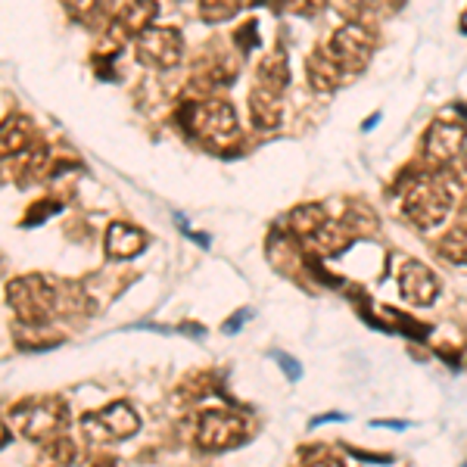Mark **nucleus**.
<instances>
[{
	"mask_svg": "<svg viewBox=\"0 0 467 467\" xmlns=\"http://www.w3.org/2000/svg\"><path fill=\"white\" fill-rule=\"evenodd\" d=\"M178 122L193 140H200L202 147H213V150L231 147L240 138L237 109L228 100H218V97L187 100L178 109Z\"/></svg>",
	"mask_w": 467,
	"mask_h": 467,
	"instance_id": "nucleus-1",
	"label": "nucleus"
},
{
	"mask_svg": "<svg viewBox=\"0 0 467 467\" xmlns=\"http://www.w3.org/2000/svg\"><path fill=\"white\" fill-rule=\"evenodd\" d=\"M327 224H330V215L324 213L321 206H296L287 215V231L296 234L299 244H303L308 253H312V246L318 244V237L324 234Z\"/></svg>",
	"mask_w": 467,
	"mask_h": 467,
	"instance_id": "nucleus-13",
	"label": "nucleus"
},
{
	"mask_svg": "<svg viewBox=\"0 0 467 467\" xmlns=\"http://www.w3.org/2000/svg\"><path fill=\"white\" fill-rule=\"evenodd\" d=\"M72 290L59 287L57 281L44 275H22L16 281L6 284V306L13 308V315L22 321V324H47L54 321L57 315H63L66 308V296Z\"/></svg>",
	"mask_w": 467,
	"mask_h": 467,
	"instance_id": "nucleus-3",
	"label": "nucleus"
},
{
	"mask_svg": "<svg viewBox=\"0 0 467 467\" xmlns=\"http://www.w3.org/2000/svg\"><path fill=\"white\" fill-rule=\"evenodd\" d=\"M10 414H13L16 431L26 436V440L41 442V446L63 433L66 424H69V405H66V399H59V396L26 399V402H19Z\"/></svg>",
	"mask_w": 467,
	"mask_h": 467,
	"instance_id": "nucleus-4",
	"label": "nucleus"
},
{
	"mask_svg": "<svg viewBox=\"0 0 467 467\" xmlns=\"http://www.w3.org/2000/svg\"><path fill=\"white\" fill-rule=\"evenodd\" d=\"M156 13H160V4H156V0H128L109 22V41H116V47H119V44L144 35L147 28L153 26Z\"/></svg>",
	"mask_w": 467,
	"mask_h": 467,
	"instance_id": "nucleus-10",
	"label": "nucleus"
},
{
	"mask_svg": "<svg viewBox=\"0 0 467 467\" xmlns=\"http://www.w3.org/2000/svg\"><path fill=\"white\" fill-rule=\"evenodd\" d=\"M134 57L147 69H175L184 57V41L175 28H156L150 26L144 35L134 37Z\"/></svg>",
	"mask_w": 467,
	"mask_h": 467,
	"instance_id": "nucleus-9",
	"label": "nucleus"
},
{
	"mask_svg": "<svg viewBox=\"0 0 467 467\" xmlns=\"http://www.w3.org/2000/svg\"><path fill=\"white\" fill-rule=\"evenodd\" d=\"M402 213L405 218L420 231H431L436 224L446 222V215L451 213V184L446 175H440L436 169L427 171H411L409 184L402 187Z\"/></svg>",
	"mask_w": 467,
	"mask_h": 467,
	"instance_id": "nucleus-2",
	"label": "nucleus"
},
{
	"mask_svg": "<svg viewBox=\"0 0 467 467\" xmlns=\"http://www.w3.org/2000/svg\"><path fill=\"white\" fill-rule=\"evenodd\" d=\"M147 246V234L134 224L116 222L107 231V255L109 259H134L138 253H144Z\"/></svg>",
	"mask_w": 467,
	"mask_h": 467,
	"instance_id": "nucleus-16",
	"label": "nucleus"
},
{
	"mask_svg": "<svg viewBox=\"0 0 467 467\" xmlns=\"http://www.w3.org/2000/svg\"><path fill=\"white\" fill-rule=\"evenodd\" d=\"M277 358H281L284 371H290V380H299V378H303V371H299V368H296V361L287 358V356H277Z\"/></svg>",
	"mask_w": 467,
	"mask_h": 467,
	"instance_id": "nucleus-27",
	"label": "nucleus"
},
{
	"mask_svg": "<svg viewBox=\"0 0 467 467\" xmlns=\"http://www.w3.org/2000/svg\"><path fill=\"white\" fill-rule=\"evenodd\" d=\"M47 213H59V202L57 200H44L41 206H32V209H28V218L22 224L28 228V224H35V222H44Z\"/></svg>",
	"mask_w": 467,
	"mask_h": 467,
	"instance_id": "nucleus-24",
	"label": "nucleus"
},
{
	"mask_svg": "<svg viewBox=\"0 0 467 467\" xmlns=\"http://www.w3.org/2000/svg\"><path fill=\"white\" fill-rule=\"evenodd\" d=\"M63 4V10L69 13L75 22H81V26H100L103 19V4L100 0H59Z\"/></svg>",
	"mask_w": 467,
	"mask_h": 467,
	"instance_id": "nucleus-18",
	"label": "nucleus"
},
{
	"mask_svg": "<svg viewBox=\"0 0 467 467\" xmlns=\"http://www.w3.org/2000/svg\"><path fill=\"white\" fill-rule=\"evenodd\" d=\"M303 458H308V462H315V464H340V455H334V451H327V449H308L303 451Z\"/></svg>",
	"mask_w": 467,
	"mask_h": 467,
	"instance_id": "nucleus-25",
	"label": "nucleus"
},
{
	"mask_svg": "<svg viewBox=\"0 0 467 467\" xmlns=\"http://www.w3.org/2000/svg\"><path fill=\"white\" fill-rule=\"evenodd\" d=\"M259 41H262V37H259V22H255V19H246L244 26L234 32V44H237L244 54H250V50L259 47Z\"/></svg>",
	"mask_w": 467,
	"mask_h": 467,
	"instance_id": "nucleus-23",
	"label": "nucleus"
},
{
	"mask_svg": "<svg viewBox=\"0 0 467 467\" xmlns=\"http://www.w3.org/2000/svg\"><path fill=\"white\" fill-rule=\"evenodd\" d=\"M402 4H405V0H389V6H393V10H399Z\"/></svg>",
	"mask_w": 467,
	"mask_h": 467,
	"instance_id": "nucleus-29",
	"label": "nucleus"
},
{
	"mask_svg": "<svg viewBox=\"0 0 467 467\" xmlns=\"http://www.w3.org/2000/svg\"><path fill=\"white\" fill-rule=\"evenodd\" d=\"M246 0H200V16L206 22H228L244 10Z\"/></svg>",
	"mask_w": 467,
	"mask_h": 467,
	"instance_id": "nucleus-20",
	"label": "nucleus"
},
{
	"mask_svg": "<svg viewBox=\"0 0 467 467\" xmlns=\"http://www.w3.org/2000/svg\"><path fill=\"white\" fill-rule=\"evenodd\" d=\"M37 144V128L28 116H13L4 122V131H0V153L4 160L10 156H22L28 153Z\"/></svg>",
	"mask_w": 467,
	"mask_h": 467,
	"instance_id": "nucleus-15",
	"label": "nucleus"
},
{
	"mask_svg": "<svg viewBox=\"0 0 467 467\" xmlns=\"http://www.w3.org/2000/svg\"><path fill=\"white\" fill-rule=\"evenodd\" d=\"M255 85L275 88V90H281V94H284V88L290 85V59H287V50L275 47L271 54L262 57L259 69H255Z\"/></svg>",
	"mask_w": 467,
	"mask_h": 467,
	"instance_id": "nucleus-17",
	"label": "nucleus"
},
{
	"mask_svg": "<svg viewBox=\"0 0 467 467\" xmlns=\"http://www.w3.org/2000/svg\"><path fill=\"white\" fill-rule=\"evenodd\" d=\"M462 181L467 184V156H464V162H462Z\"/></svg>",
	"mask_w": 467,
	"mask_h": 467,
	"instance_id": "nucleus-28",
	"label": "nucleus"
},
{
	"mask_svg": "<svg viewBox=\"0 0 467 467\" xmlns=\"http://www.w3.org/2000/svg\"><path fill=\"white\" fill-rule=\"evenodd\" d=\"M440 255H446L455 265H467V224L440 240Z\"/></svg>",
	"mask_w": 467,
	"mask_h": 467,
	"instance_id": "nucleus-21",
	"label": "nucleus"
},
{
	"mask_svg": "<svg viewBox=\"0 0 467 467\" xmlns=\"http://www.w3.org/2000/svg\"><path fill=\"white\" fill-rule=\"evenodd\" d=\"M327 54L340 63L343 72H361L368 63H371L374 54V35L368 32L358 22H346V26L337 28L327 41Z\"/></svg>",
	"mask_w": 467,
	"mask_h": 467,
	"instance_id": "nucleus-8",
	"label": "nucleus"
},
{
	"mask_svg": "<svg viewBox=\"0 0 467 467\" xmlns=\"http://www.w3.org/2000/svg\"><path fill=\"white\" fill-rule=\"evenodd\" d=\"M371 6H374V0H346V13H349V16H365Z\"/></svg>",
	"mask_w": 467,
	"mask_h": 467,
	"instance_id": "nucleus-26",
	"label": "nucleus"
},
{
	"mask_svg": "<svg viewBox=\"0 0 467 467\" xmlns=\"http://www.w3.org/2000/svg\"><path fill=\"white\" fill-rule=\"evenodd\" d=\"M246 424L237 411L206 409L197 418V446L202 451H228L244 440Z\"/></svg>",
	"mask_w": 467,
	"mask_h": 467,
	"instance_id": "nucleus-7",
	"label": "nucleus"
},
{
	"mask_svg": "<svg viewBox=\"0 0 467 467\" xmlns=\"http://www.w3.org/2000/svg\"><path fill=\"white\" fill-rule=\"evenodd\" d=\"M306 78H308V88H312L315 94H330V90L340 88L343 69H340V63L327 54V47H321V50H315V54H308Z\"/></svg>",
	"mask_w": 467,
	"mask_h": 467,
	"instance_id": "nucleus-14",
	"label": "nucleus"
},
{
	"mask_svg": "<svg viewBox=\"0 0 467 467\" xmlns=\"http://www.w3.org/2000/svg\"><path fill=\"white\" fill-rule=\"evenodd\" d=\"M462 32L467 35V10H464V16H462Z\"/></svg>",
	"mask_w": 467,
	"mask_h": 467,
	"instance_id": "nucleus-30",
	"label": "nucleus"
},
{
	"mask_svg": "<svg viewBox=\"0 0 467 467\" xmlns=\"http://www.w3.org/2000/svg\"><path fill=\"white\" fill-rule=\"evenodd\" d=\"M81 431L97 446H103V442H122L140 431V418L128 402H112L107 409L85 414L81 418Z\"/></svg>",
	"mask_w": 467,
	"mask_h": 467,
	"instance_id": "nucleus-5",
	"label": "nucleus"
},
{
	"mask_svg": "<svg viewBox=\"0 0 467 467\" xmlns=\"http://www.w3.org/2000/svg\"><path fill=\"white\" fill-rule=\"evenodd\" d=\"M250 116H253L255 128H262V131H275V128L284 122V94L275 88L255 85L253 94H250Z\"/></svg>",
	"mask_w": 467,
	"mask_h": 467,
	"instance_id": "nucleus-12",
	"label": "nucleus"
},
{
	"mask_svg": "<svg viewBox=\"0 0 467 467\" xmlns=\"http://www.w3.org/2000/svg\"><path fill=\"white\" fill-rule=\"evenodd\" d=\"M399 290L411 306H431L440 296V277L433 275L424 262L409 259L399 268Z\"/></svg>",
	"mask_w": 467,
	"mask_h": 467,
	"instance_id": "nucleus-11",
	"label": "nucleus"
},
{
	"mask_svg": "<svg viewBox=\"0 0 467 467\" xmlns=\"http://www.w3.org/2000/svg\"><path fill=\"white\" fill-rule=\"evenodd\" d=\"M75 455H78V451H75V442L66 433H59L54 440L44 442V458L54 464H72Z\"/></svg>",
	"mask_w": 467,
	"mask_h": 467,
	"instance_id": "nucleus-22",
	"label": "nucleus"
},
{
	"mask_svg": "<svg viewBox=\"0 0 467 467\" xmlns=\"http://www.w3.org/2000/svg\"><path fill=\"white\" fill-rule=\"evenodd\" d=\"M255 4H265V6H275L277 13H293V16H318L327 6V0H255Z\"/></svg>",
	"mask_w": 467,
	"mask_h": 467,
	"instance_id": "nucleus-19",
	"label": "nucleus"
},
{
	"mask_svg": "<svg viewBox=\"0 0 467 467\" xmlns=\"http://www.w3.org/2000/svg\"><path fill=\"white\" fill-rule=\"evenodd\" d=\"M464 140H467V125L464 119H436V122L427 128L424 134V144H420V156H424L427 169H446V165L458 162V156H462L464 150Z\"/></svg>",
	"mask_w": 467,
	"mask_h": 467,
	"instance_id": "nucleus-6",
	"label": "nucleus"
}]
</instances>
